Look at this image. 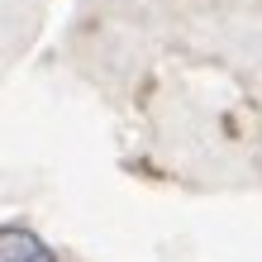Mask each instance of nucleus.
<instances>
[{
    "mask_svg": "<svg viewBox=\"0 0 262 262\" xmlns=\"http://www.w3.org/2000/svg\"><path fill=\"white\" fill-rule=\"evenodd\" d=\"M0 262H57V257H53V248L34 234V229L5 224L0 229Z\"/></svg>",
    "mask_w": 262,
    "mask_h": 262,
    "instance_id": "nucleus-1",
    "label": "nucleus"
}]
</instances>
